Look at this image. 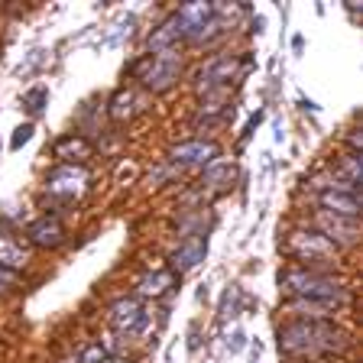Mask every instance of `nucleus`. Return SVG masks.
<instances>
[{
    "mask_svg": "<svg viewBox=\"0 0 363 363\" xmlns=\"http://www.w3.org/2000/svg\"><path fill=\"white\" fill-rule=\"evenodd\" d=\"M65 224H62L55 214H43V218H36L30 227H26V240L33 243V247L39 250H55L65 243Z\"/></svg>",
    "mask_w": 363,
    "mask_h": 363,
    "instance_id": "9d476101",
    "label": "nucleus"
},
{
    "mask_svg": "<svg viewBox=\"0 0 363 363\" xmlns=\"http://www.w3.org/2000/svg\"><path fill=\"white\" fill-rule=\"evenodd\" d=\"M45 104H49V88H43V84H36V88H30L23 94V107H26L33 117H39V113L45 111Z\"/></svg>",
    "mask_w": 363,
    "mask_h": 363,
    "instance_id": "412c9836",
    "label": "nucleus"
},
{
    "mask_svg": "<svg viewBox=\"0 0 363 363\" xmlns=\"http://www.w3.org/2000/svg\"><path fill=\"white\" fill-rule=\"evenodd\" d=\"M315 230L325 234L337 250H347V247H357V243H360V220L357 218H337V214L318 211Z\"/></svg>",
    "mask_w": 363,
    "mask_h": 363,
    "instance_id": "423d86ee",
    "label": "nucleus"
},
{
    "mask_svg": "<svg viewBox=\"0 0 363 363\" xmlns=\"http://www.w3.org/2000/svg\"><path fill=\"white\" fill-rule=\"evenodd\" d=\"M143 318H146V308L136 295L117 298V302L111 305V328L117 334H136L140 325H143Z\"/></svg>",
    "mask_w": 363,
    "mask_h": 363,
    "instance_id": "1a4fd4ad",
    "label": "nucleus"
},
{
    "mask_svg": "<svg viewBox=\"0 0 363 363\" xmlns=\"http://www.w3.org/2000/svg\"><path fill=\"white\" fill-rule=\"evenodd\" d=\"M243 347V334H234V340H230V350H240Z\"/></svg>",
    "mask_w": 363,
    "mask_h": 363,
    "instance_id": "cd10ccee",
    "label": "nucleus"
},
{
    "mask_svg": "<svg viewBox=\"0 0 363 363\" xmlns=\"http://www.w3.org/2000/svg\"><path fill=\"white\" fill-rule=\"evenodd\" d=\"M104 360H107V347L101 340H94V344L78 350V363H104Z\"/></svg>",
    "mask_w": 363,
    "mask_h": 363,
    "instance_id": "4be33fe9",
    "label": "nucleus"
},
{
    "mask_svg": "<svg viewBox=\"0 0 363 363\" xmlns=\"http://www.w3.org/2000/svg\"><path fill=\"white\" fill-rule=\"evenodd\" d=\"M237 179V166L230 162V159H214V162H208V166L201 169V185L204 189H230Z\"/></svg>",
    "mask_w": 363,
    "mask_h": 363,
    "instance_id": "f3484780",
    "label": "nucleus"
},
{
    "mask_svg": "<svg viewBox=\"0 0 363 363\" xmlns=\"http://www.w3.org/2000/svg\"><path fill=\"white\" fill-rule=\"evenodd\" d=\"M172 286H175V272L156 269V272H146L143 279L136 282V295H143V298H162Z\"/></svg>",
    "mask_w": 363,
    "mask_h": 363,
    "instance_id": "a211bd4d",
    "label": "nucleus"
},
{
    "mask_svg": "<svg viewBox=\"0 0 363 363\" xmlns=\"http://www.w3.org/2000/svg\"><path fill=\"white\" fill-rule=\"evenodd\" d=\"M204 253H208V234H191V237H185V240L179 243V250H175L172 257V263H169V269L175 272V276H182V272H189V269H195L198 263L204 259Z\"/></svg>",
    "mask_w": 363,
    "mask_h": 363,
    "instance_id": "f8f14e48",
    "label": "nucleus"
},
{
    "mask_svg": "<svg viewBox=\"0 0 363 363\" xmlns=\"http://www.w3.org/2000/svg\"><path fill=\"white\" fill-rule=\"evenodd\" d=\"M133 72L140 75V84L146 91L162 94V91H169L182 78V52L169 49V52H159V55H146L143 62L133 65Z\"/></svg>",
    "mask_w": 363,
    "mask_h": 363,
    "instance_id": "7ed1b4c3",
    "label": "nucleus"
},
{
    "mask_svg": "<svg viewBox=\"0 0 363 363\" xmlns=\"http://www.w3.org/2000/svg\"><path fill=\"white\" fill-rule=\"evenodd\" d=\"M140 111H143V101H140V94H136L133 88H117L111 94V101H107V113H111L113 123L133 121Z\"/></svg>",
    "mask_w": 363,
    "mask_h": 363,
    "instance_id": "2eb2a0df",
    "label": "nucleus"
},
{
    "mask_svg": "<svg viewBox=\"0 0 363 363\" xmlns=\"http://www.w3.org/2000/svg\"><path fill=\"white\" fill-rule=\"evenodd\" d=\"M175 20H179V26H182V33L189 36V33H195L198 26H204V23L214 16V7L208 4V0H195V4H182L179 10H175Z\"/></svg>",
    "mask_w": 363,
    "mask_h": 363,
    "instance_id": "dca6fc26",
    "label": "nucleus"
},
{
    "mask_svg": "<svg viewBox=\"0 0 363 363\" xmlns=\"http://www.w3.org/2000/svg\"><path fill=\"white\" fill-rule=\"evenodd\" d=\"M286 253H289V259H295V266L325 269V266L334 263L337 247H334L325 234H318L315 227H298V230H292V234H289Z\"/></svg>",
    "mask_w": 363,
    "mask_h": 363,
    "instance_id": "f03ea898",
    "label": "nucleus"
},
{
    "mask_svg": "<svg viewBox=\"0 0 363 363\" xmlns=\"http://www.w3.org/2000/svg\"><path fill=\"white\" fill-rule=\"evenodd\" d=\"M91 152H94V146H91V140L82 133H65L52 143V156L59 159V162H65V166H82Z\"/></svg>",
    "mask_w": 363,
    "mask_h": 363,
    "instance_id": "ddd939ff",
    "label": "nucleus"
},
{
    "mask_svg": "<svg viewBox=\"0 0 363 363\" xmlns=\"http://www.w3.org/2000/svg\"><path fill=\"white\" fill-rule=\"evenodd\" d=\"M104 363H130V360H123V357H107Z\"/></svg>",
    "mask_w": 363,
    "mask_h": 363,
    "instance_id": "c85d7f7f",
    "label": "nucleus"
},
{
    "mask_svg": "<svg viewBox=\"0 0 363 363\" xmlns=\"http://www.w3.org/2000/svg\"><path fill=\"white\" fill-rule=\"evenodd\" d=\"M318 204H321V211H328V214H337V218H357V220H360L363 198H360V191L325 189V191H318Z\"/></svg>",
    "mask_w": 363,
    "mask_h": 363,
    "instance_id": "9b49d317",
    "label": "nucleus"
},
{
    "mask_svg": "<svg viewBox=\"0 0 363 363\" xmlns=\"http://www.w3.org/2000/svg\"><path fill=\"white\" fill-rule=\"evenodd\" d=\"M4 292H7V289H0V295H4Z\"/></svg>",
    "mask_w": 363,
    "mask_h": 363,
    "instance_id": "c756f323",
    "label": "nucleus"
},
{
    "mask_svg": "<svg viewBox=\"0 0 363 363\" xmlns=\"http://www.w3.org/2000/svg\"><path fill=\"white\" fill-rule=\"evenodd\" d=\"M33 133H36V127H33V123H20V127L13 130V136H10V150H23V146L30 143L33 140Z\"/></svg>",
    "mask_w": 363,
    "mask_h": 363,
    "instance_id": "5701e85b",
    "label": "nucleus"
},
{
    "mask_svg": "<svg viewBox=\"0 0 363 363\" xmlns=\"http://www.w3.org/2000/svg\"><path fill=\"white\" fill-rule=\"evenodd\" d=\"M133 23H136V16H127V20L117 23V30H113L111 36H107V45H121V39L133 33Z\"/></svg>",
    "mask_w": 363,
    "mask_h": 363,
    "instance_id": "b1692460",
    "label": "nucleus"
},
{
    "mask_svg": "<svg viewBox=\"0 0 363 363\" xmlns=\"http://www.w3.org/2000/svg\"><path fill=\"white\" fill-rule=\"evenodd\" d=\"M88 169L84 166H65L59 162L55 169L45 172V195L59 198V201H78L88 189Z\"/></svg>",
    "mask_w": 363,
    "mask_h": 363,
    "instance_id": "20e7f679",
    "label": "nucleus"
},
{
    "mask_svg": "<svg viewBox=\"0 0 363 363\" xmlns=\"http://www.w3.org/2000/svg\"><path fill=\"white\" fill-rule=\"evenodd\" d=\"M237 68H240V59H237V55H218V59H211L208 65L198 68L195 91L198 94H208V91L227 88L230 78H237Z\"/></svg>",
    "mask_w": 363,
    "mask_h": 363,
    "instance_id": "0eeeda50",
    "label": "nucleus"
},
{
    "mask_svg": "<svg viewBox=\"0 0 363 363\" xmlns=\"http://www.w3.org/2000/svg\"><path fill=\"white\" fill-rule=\"evenodd\" d=\"M259 121H263V111H257V113H253V117H250L247 130H243V140H247V136H250V133H253V130H257V123H259Z\"/></svg>",
    "mask_w": 363,
    "mask_h": 363,
    "instance_id": "a878e982",
    "label": "nucleus"
},
{
    "mask_svg": "<svg viewBox=\"0 0 363 363\" xmlns=\"http://www.w3.org/2000/svg\"><path fill=\"white\" fill-rule=\"evenodd\" d=\"M30 266V253L20 247L16 240H10V237H0V269H7V272H20Z\"/></svg>",
    "mask_w": 363,
    "mask_h": 363,
    "instance_id": "aec40b11",
    "label": "nucleus"
},
{
    "mask_svg": "<svg viewBox=\"0 0 363 363\" xmlns=\"http://www.w3.org/2000/svg\"><path fill=\"white\" fill-rule=\"evenodd\" d=\"M13 279H16L13 272H7V269H0V289H10V286H13Z\"/></svg>",
    "mask_w": 363,
    "mask_h": 363,
    "instance_id": "bb28decb",
    "label": "nucleus"
},
{
    "mask_svg": "<svg viewBox=\"0 0 363 363\" xmlns=\"http://www.w3.org/2000/svg\"><path fill=\"white\" fill-rule=\"evenodd\" d=\"M289 311H292L295 318H302V321H331L337 305L311 302V298H289Z\"/></svg>",
    "mask_w": 363,
    "mask_h": 363,
    "instance_id": "6ab92c4d",
    "label": "nucleus"
},
{
    "mask_svg": "<svg viewBox=\"0 0 363 363\" xmlns=\"http://www.w3.org/2000/svg\"><path fill=\"white\" fill-rule=\"evenodd\" d=\"M282 292L292 298H311V302H328V305H344L347 302V286L344 279L331 276L328 269H308V266H289L279 276Z\"/></svg>",
    "mask_w": 363,
    "mask_h": 363,
    "instance_id": "f257e3e1",
    "label": "nucleus"
},
{
    "mask_svg": "<svg viewBox=\"0 0 363 363\" xmlns=\"http://www.w3.org/2000/svg\"><path fill=\"white\" fill-rule=\"evenodd\" d=\"M220 156V146L214 140H185V143H175L169 150V166L175 169H189V166H208Z\"/></svg>",
    "mask_w": 363,
    "mask_h": 363,
    "instance_id": "6e6552de",
    "label": "nucleus"
},
{
    "mask_svg": "<svg viewBox=\"0 0 363 363\" xmlns=\"http://www.w3.org/2000/svg\"><path fill=\"white\" fill-rule=\"evenodd\" d=\"M65 363H72V360H65ZM75 363H78V360H75Z\"/></svg>",
    "mask_w": 363,
    "mask_h": 363,
    "instance_id": "7c9ffc66",
    "label": "nucleus"
},
{
    "mask_svg": "<svg viewBox=\"0 0 363 363\" xmlns=\"http://www.w3.org/2000/svg\"><path fill=\"white\" fill-rule=\"evenodd\" d=\"M347 146H350V152H360L363 150V133H347Z\"/></svg>",
    "mask_w": 363,
    "mask_h": 363,
    "instance_id": "393cba45",
    "label": "nucleus"
},
{
    "mask_svg": "<svg viewBox=\"0 0 363 363\" xmlns=\"http://www.w3.org/2000/svg\"><path fill=\"white\" fill-rule=\"evenodd\" d=\"M179 43H185V33H182V26H179L175 16H166V20L159 23V26H152V33L146 36V49H150V55L179 49Z\"/></svg>",
    "mask_w": 363,
    "mask_h": 363,
    "instance_id": "4468645a",
    "label": "nucleus"
},
{
    "mask_svg": "<svg viewBox=\"0 0 363 363\" xmlns=\"http://www.w3.org/2000/svg\"><path fill=\"white\" fill-rule=\"evenodd\" d=\"M279 350L289 357H318V321H286L279 328Z\"/></svg>",
    "mask_w": 363,
    "mask_h": 363,
    "instance_id": "39448f33",
    "label": "nucleus"
}]
</instances>
